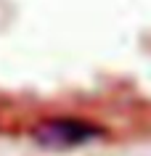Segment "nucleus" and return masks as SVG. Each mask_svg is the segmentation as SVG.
I'll return each instance as SVG.
<instances>
[{"label": "nucleus", "mask_w": 151, "mask_h": 156, "mask_svg": "<svg viewBox=\"0 0 151 156\" xmlns=\"http://www.w3.org/2000/svg\"><path fill=\"white\" fill-rule=\"evenodd\" d=\"M98 130H93L82 122L74 119H59V122H50L42 127L40 140L50 143V146H74V143H88L90 138H95Z\"/></svg>", "instance_id": "nucleus-1"}]
</instances>
